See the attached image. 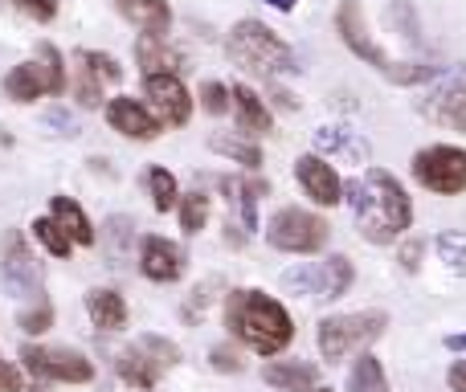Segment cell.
<instances>
[{
    "label": "cell",
    "mask_w": 466,
    "mask_h": 392,
    "mask_svg": "<svg viewBox=\"0 0 466 392\" xmlns=\"http://www.w3.org/2000/svg\"><path fill=\"white\" fill-rule=\"evenodd\" d=\"M311 392H331V388H311Z\"/></svg>",
    "instance_id": "obj_48"
},
{
    "label": "cell",
    "mask_w": 466,
    "mask_h": 392,
    "mask_svg": "<svg viewBox=\"0 0 466 392\" xmlns=\"http://www.w3.org/2000/svg\"><path fill=\"white\" fill-rule=\"evenodd\" d=\"M352 278H356L352 262L344 254H331L328 262H319V290H315V298H344Z\"/></svg>",
    "instance_id": "obj_26"
},
{
    "label": "cell",
    "mask_w": 466,
    "mask_h": 392,
    "mask_svg": "<svg viewBox=\"0 0 466 392\" xmlns=\"http://www.w3.org/2000/svg\"><path fill=\"white\" fill-rule=\"evenodd\" d=\"M418 257H421V241H410V246L401 249V266L405 270H418Z\"/></svg>",
    "instance_id": "obj_44"
},
{
    "label": "cell",
    "mask_w": 466,
    "mask_h": 392,
    "mask_svg": "<svg viewBox=\"0 0 466 392\" xmlns=\"http://www.w3.org/2000/svg\"><path fill=\"white\" fill-rule=\"evenodd\" d=\"M385 388V368L377 356H360L348 372V392H380Z\"/></svg>",
    "instance_id": "obj_29"
},
{
    "label": "cell",
    "mask_w": 466,
    "mask_h": 392,
    "mask_svg": "<svg viewBox=\"0 0 466 392\" xmlns=\"http://www.w3.org/2000/svg\"><path fill=\"white\" fill-rule=\"evenodd\" d=\"M266 5H270V8H279V13H290V8H295L299 0H266Z\"/></svg>",
    "instance_id": "obj_46"
},
{
    "label": "cell",
    "mask_w": 466,
    "mask_h": 392,
    "mask_svg": "<svg viewBox=\"0 0 466 392\" xmlns=\"http://www.w3.org/2000/svg\"><path fill=\"white\" fill-rule=\"evenodd\" d=\"M446 380H451L454 392H466V360H459L451 372H446Z\"/></svg>",
    "instance_id": "obj_43"
},
{
    "label": "cell",
    "mask_w": 466,
    "mask_h": 392,
    "mask_svg": "<svg viewBox=\"0 0 466 392\" xmlns=\"http://www.w3.org/2000/svg\"><path fill=\"white\" fill-rule=\"evenodd\" d=\"M438 254L454 274H466V233H442L438 237Z\"/></svg>",
    "instance_id": "obj_34"
},
{
    "label": "cell",
    "mask_w": 466,
    "mask_h": 392,
    "mask_svg": "<svg viewBox=\"0 0 466 392\" xmlns=\"http://www.w3.org/2000/svg\"><path fill=\"white\" fill-rule=\"evenodd\" d=\"M205 221H209V196H205L201 188H193V193H180V229L193 237V233L205 229Z\"/></svg>",
    "instance_id": "obj_31"
},
{
    "label": "cell",
    "mask_w": 466,
    "mask_h": 392,
    "mask_svg": "<svg viewBox=\"0 0 466 392\" xmlns=\"http://www.w3.org/2000/svg\"><path fill=\"white\" fill-rule=\"evenodd\" d=\"M274 98H279V106H287V111L295 106V95H287V90H274Z\"/></svg>",
    "instance_id": "obj_47"
},
{
    "label": "cell",
    "mask_w": 466,
    "mask_h": 392,
    "mask_svg": "<svg viewBox=\"0 0 466 392\" xmlns=\"http://www.w3.org/2000/svg\"><path fill=\"white\" fill-rule=\"evenodd\" d=\"M331 237V225L323 221L319 213H307V208H279V213L270 216V225H266V241H270L274 249H282V254H315V249H323Z\"/></svg>",
    "instance_id": "obj_4"
},
{
    "label": "cell",
    "mask_w": 466,
    "mask_h": 392,
    "mask_svg": "<svg viewBox=\"0 0 466 392\" xmlns=\"http://www.w3.org/2000/svg\"><path fill=\"white\" fill-rule=\"evenodd\" d=\"M201 106L209 115H226L229 106H233L229 86H221V82H205V86H201Z\"/></svg>",
    "instance_id": "obj_38"
},
{
    "label": "cell",
    "mask_w": 466,
    "mask_h": 392,
    "mask_svg": "<svg viewBox=\"0 0 466 392\" xmlns=\"http://www.w3.org/2000/svg\"><path fill=\"white\" fill-rule=\"evenodd\" d=\"M5 282L16 295H41V270L33 262L21 233H8V241H5Z\"/></svg>",
    "instance_id": "obj_16"
},
{
    "label": "cell",
    "mask_w": 466,
    "mask_h": 392,
    "mask_svg": "<svg viewBox=\"0 0 466 392\" xmlns=\"http://www.w3.org/2000/svg\"><path fill=\"white\" fill-rule=\"evenodd\" d=\"M315 147H319V152L339 156V160H352V164L369 160V139H360L356 131H348V127H319L315 131Z\"/></svg>",
    "instance_id": "obj_24"
},
{
    "label": "cell",
    "mask_w": 466,
    "mask_h": 392,
    "mask_svg": "<svg viewBox=\"0 0 466 392\" xmlns=\"http://www.w3.org/2000/svg\"><path fill=\"white\" fill-rule=\"evenodd\" d=\"M49 216H54V221L62 225L66 233H70L74 246H90V241H95V225H90V216L82 213L78 200H70V196H54V200H49Z\"/></svg>",
    "instance_id": "obj_25"
},
{
    "label": "cell",
    "mask_w": 466,
    "mask_h": 392,
    "mask_svg": "<svg viewBox=\"0 0 466 392\" xmlns=\"http://www.w3.org/2000/svg\"><path fill=\"white\" fill-rule=\"evenodd\" d=\"M5 95L13 103H37L41 95H49V78L41 70V62H21L5 74Z\"/></svg>",
    "instance_id": "obj_21"
},
{
    "label": "cell",
    "mask_w": 466,
    "mask_h": 392,
    "mask_svg": "<svg viewBox=\"0 0 466 392\" xmlns=\"http://www.w3.org/2000/svg\"><path fill=\"white\" fill-rule=\"evenodd\" d=\"M344 200L352 205L360 237L372 246H393L413 225V200L385 168H364L360 176H352L344 185Z\"/></svg>",
    "instance_id": "obj_1"
},
{
    "label": "cell",
    "mask_w": 466,
    "mask_h": 392,
    "mask_svg": "<svg viewBox=\"0 0 466 392\" xmlns=\"http://www.w3.org/2000/svg\"><path fill=\"white\" fill-rule=\"evenodd\" d=\"M144 90H147V98H152L156 115H160L168 127H185V123L193 119V95H188V86L180 82V74H147Z\"/></svg>",
    "instance_id": "obj_12"
},
{
    "label": "cell",
    "mask_w": 466,
    "mask_h": 392,
    "mask_svg": "<svg viewBox=\"0 0 466 392\" xmlns=\"http://www.w3.org/2000/svg\"><path fill=\"white\" fill-rule=\"evenodd\" d=\"M380 392H385V388H380Z\"/></svg>",
    "instance_id": "obj_50"
},
{
    "label": "cell",
    "mask_w": 466,
    "mask_h": 392,
    "mask_svg": "<svg viewBox=\"0 0 466 392\" xmlns=\"http://www.w3.org/2000/svg\"><path fill=\"white\" fill-rule=\"evenodd\" d=\"M336 29H339V37H344V45L352 49V54L360 57L364 65H372V70H380L385 78H393L397 62L377 45V37L369 33V25H364V8H360V0H344V5H339V13H336Z\"/></svg>",
    "instance_id": "obj_11"
},
{
    "label": "cell",
    "mask_w": 466,
    "mask_h": 392,
    "mask_svg": "<svg viewBox=\"0 0 466 392\" xmlns=\"http://www.w3.org/2000/svg\"><path fill=\"white\" fill-rule=\"evenodd\" d=\"M177 360H180V347L177 344H168V339H160V336H139L131 347H123L115 364H119L123 385L156 388V380H160Z\"/></svg>",
    "instance_id": "obj_7"
},
{
    "label": "cell",
    "mask_w": 466,
    "mask_h": 392,
    "mask_svg": "<svg viewBox=\"0 0 466 392\" xmlns=\"http://www.w3.org/2000/svg\"><path fill=\"white\" fill-rule=\"evenodd\" d=\"M86 315H90V323H95L98 331H119V327H127V303H123V295L119 290H111V286H95L86 295Z\"/></svg>",
    "instance_id": "obj_19"
},
{
    "label": "cell",
    "mask_w": 466,
    "mask_h": 392,
    "mask_svg": "<svg viewBox=\"0 0 466 392\" xmlns=\"http://www.w3.org/2000/svg\"><path fill=\"white\" fill-rule=\"evenodd\" d=\"M21 368L37 380H57V385H90L95 380V364L74 347H21Z\"/></svg>",
    "instance_id": "obj_8"
},
{
    "label": "cell",
    "mask_w": 466,
    "mask_h": 392,
    "mask_svg": "<svg viewBox=\"0 0 466 392\" xmlns=\"http://www.w3.org/2000/svg\"><path fill=\"white\" fill-rule=\"evenodd\" d=\"M8 5L21 8L25 16H33V21H41V25L57 16V0H8Z\"/></svg>",
    "instance_id": "obj_39"
},
{
    "label": "cell",
    "mask_w": 466,
    "mask_h": 392,
    "mask_svg": "<svg viewBox=\"0 0 466 392\" xmlns=\"http://www.w3.org/2000/svg\"><path fill=\"white\" fill-rule=\"evenodd\" d=\"M446 347H451V352H466V331L462 336H446Z\"/></svg>",
    "instance_id": "obj_45"
},
{
    "label": "cell",
    "mask_w": 466,
    "mask_h": 392,
    "mask_svg": "<svg viewBox=\"0 0 466 392\" xmlns=\"http://www.w3.org/2000/svg\"><path fill=\"white\" fill-rule=\"evenodd\" d=\"M385 16H389V25H397V21H401V29H405L401 37L410 41V45H418V41H421V37H418V33H421V29H418V16H413V8L405 5V0H397V5H389V13H385Z\"/></svg>",
    "instance_id": "obj_37"
},
{
    "label": "cell",
    "mask_w": 466,
    "mask_h": 392,
    "mask_svg": "<svg viewBox=\"0 0 466 392\" xmlns=\"http://www.w3.org/2000/svg\"><path fill=\"white\" fill-rule=\"evenodd\" d=\"M139 270L152 282H177L180 274H185V254H180L177 241L152 233V237H144V246H139Z\"/></svg>",
    "instance_id": "obj_15"
},
{
    "label": "cell",
    "mask_w": 466,
    "mask_h": 392,
    "mask_svg": "<svg viewBox=\"0 0 466 392\" xmlns=\"http://www.w3.org/2000/svg\"><path fill=\"white\" fill-rule=\"evenodd\" d=\"M229 57L238 65H246L249 74H262V78H274V74H295V49L279 37L274 29H266L262 21H238L229 33Z\"/></svg>",
    "instance_id": "obj_3"
},
{
    "label": "cell",
    "mask_w": 466,
    "mask_h": 392,
    "mask_svg": "<svg viewBox=\"0 0 466 392\" xmlns=\"http://www.w3.org/2000/svg\"><path fill=\"white\" fill-rule=\"evenodd\" d=\"M115 8L144 33H168L172 29L168 0H115Z\"/></svg>",
    "instance_id": "obj_23"
},
{
    "label": "cell",
    "mask_w": 466,
    "mask_h": 392,
    "mask_svg": "<svg viewBox=\"0 0 466 392\" xmlns=\"http://www.w3.org/2000/svg\"><path fill=\"white\" fill-rule=\"evenodd\" d=\"M209 147L218 156H226V160L246 164L249 172H258V164H262V147H258L254 139H241V136H226V131H218V136L209 139Z\"/></svg>",
    "instance_id": "obj_27"
},
{
    "label": "cell",
    "mask_w": 466,
    "mask_h": 392,
    "mask_svg": "<svg viewBox=\"0 0 466 392\" xmlns=\"http://www.w3.org/2000/svg\"><path fill=\"white\" fill-rule=\"evenodd\" d=\"M213 368H218V372H241L238 352H229L226 344H221V347H213Z\"/></svg>",
    "instance_id": "obj_41"
},
{
    "label": "cell",
    "mask_w": 466,
    "mask_h": 392,
    "mask_svg": "<svg viewBox=\"0 0 466 392\" xmlns=\"http://www.w3.org/2000/svg\"><path fill=\"white\" fill-rule=\"evenodd\" d=\"M0 368H5V364H0Z\"/></svg>",
    "instance_id": "obj_49"
},
{
    "label": "cell",
    "mask_w": 466,
    "mask_h": 392,
    "mask_svg": "<svg viewBox=\"0 0 466 392\" xmlns=\"http://www.w3.org/2000/svg\"><path fill=\"white\" fill-rule=\"evenodd\" d=\"M226 323L258 356H279L295 339V323H290L287 307L262 290H233L226 298Z\"/></svg>",
    "instance_id": "obj_2"
},
{
    "label": "cell",
    "mask_w": 466,
    "mask_h": 392,
    "mask_svg": "<svg viewBox=\"0 0 466 392\" xmlns=\"http://www.w3.org/2000/svg\"><path fill=\"white\" fill-rule=\"evenodd\" d=\"M33 237H37L54 257H66L70 254V246H74V237L54 221V216H37V221H33Z\"/></svg>",
    "instance_id": "obj_32"
},
{
    "label": "cell",
    "mask_w": 466,
    "mask_h": 392,
    "mask_svg": "<svg viewBox=\"0 0 466 392\" xmlns=\"http://www.w3.org/2000/svg\"><path fill=\"white\" fill-rule=\"evenodd\" d=\"M385 315L380 311H360V315H331V319L319 323V352L323 360H344L356 347H369L372 339H380L385 331Z\"/></svg>",
    "instance_id": "obj_6"
},
{
    "label": "cell",
    "mask_w": 466,
    "mask_h": 392,
    "mask_svg": "<svg viewBox=\"0 0 466 392\" xmlns=\"http://www.w3.org/2000/svg\"><path fill=\"white\" fill-rule=\"evenodd\" d=\"M410 168H413V180L438 196L466 193V147H454V144L421 147Z\"/></svg>",
    "instance_id": "obj_5"
},
{
    "label": "cell",
    "mask_w": 466,
    "mask_h": 392,
    "mask_svg": "<svg viewBox=\"0 0 466 392\" xmlns=\"http://www.w3.org/2000/svg\"><path fill=\"white\" fill-rule=\"evenodd\" d=\"M229 95H233V119H238L241 136L246 139L266 136V131H270V111H266V103L258 98V90L246 86V82H238Z\"/></svg>",
    "instance_id": "obj_18"
},
{
    "label": "cell",
    "mask_w": 466,
    "mask_h": 392,
    "mask_svg": "<svg viewBox=\"0 0 466 392\" xmlns=\"http://www.w3.org/2000/svg\"><path fill=\"white\" fill-rule=\"evenodd\" d=\"M295 180H299V188H303V193L311 196L315 205H323V208H331V205L344 200V180L336 176V168H331L319 152L299 156L295 160Z\"/></svg>",
    "instance_id": "obj_14"
},
{
    "label": "cell",
    "mask_w": 466,
    "mask_h": 392,
    "mask_svg": "<svg viewBox=\"0 0 466 392\" xmlns=\"http://www.w3.org/2000/svg\"><path fill=\"white\" fill-rule=\"evenodd\" d=\"M262 380L270 388L279 392H311L315 380H319V372H315V364H299V360H270L262 368Z\"/></svg>",
    "instance_id": "obj_20"
},
{
    "label": "cell",
    "mask_w": 466,
    "mask_h": 392,
    "mask_svg": "<svg viewBox=\"0 0 466 392\" xmlns=\"http://www.w3.org/2000/svg\"><path fill=\"white\" fill-rule=\"evenodd\" d=\"M106 123H111V131H119V136H127V139H139V144L156 139L164 127H168L152 106L136 103V98H127V95H119V98L106 103Z\"/></svg>",
    "instance_id": "obj_13"
},
{
    "label": "cell",
    "mask_w": 466,
    "mask_h": 392,
    "mask_svg": "<svg viewBox=\"0 0 466 392\" xmlns=\"http://www.w3.org/2000/svg\"><path fill=\"white\" fill-rule=\"evenodd\" d=\"M421 115H430L434 123L454 131H466V65L442 70L430 82V95L421 98Z\"/></svg>",
    "instance_id": "obj_9"
},
{
    "label": "cell",
    "mask_w": 466,
    "mask_h": 392,
    "mask_svg": "<svg viewBox=\"0 0 466 392\" xmlns=\"http://www.w3.org/2000/svg\"><path fill=\"white\" fill-rule=\"evenodd\" d=\"M46 123H49V127H57V136H70V139L82 131V127H78V119H74L70 111H62V106H57V111H49V115H46Z\"/></svg>",
    "instance_id": "obj_40"
},
{
    "label": "cell",
    "mask_w": 466,
    "mask_h": 392,
    "mask_svg": "<svg viewBox=\"0 0 466 392\" xmlns=\"http://www.w3.org/2000/svg\"><path fill=\"white\" fill-rule=\"evenodd\" d=\"M16 327L25 331V336H41V331L54 327V307L46 303V298H37V307H29V311H21V319H16Z\"/></svg>",
    "instance_id": "obj_35"
},
{
    "label": "cell",
    "mask_w": 466,
    "mask_h": 392,
    "mask_svg": "<svg viewBox=\"0 0 466 392\" xmlns=\"http://www.w3.org/2000/svg\"><path fill=\"white\" fill-rule=\"evenodd\" d=\"M37 62H41V70H46V78H49V95H66V90H70V78H66V62H62V54H57V45L41 41Z\"/></svg>",
    "instance_id": "obj_33"
},
{
    "label": "cell",
    "mask_w": 466,
    "mask_h": 392,
    "mask_svg": "<svg viewBox=\"0 0 466 392\" xmlns=\"http://www.w3.org/2000/svg\"><path fill=\"white\" fill-rule=\"evenodd\" d=\"M147 193H152L156 213H168V208H177V205H180L177 176H172L168 168H152V172H147Z\"/></svg>",
    "instance_id": "obj_30"
},
{
    "label": "cell",
    "mask_w": 466,
    "mask_h": 392,
    "mask_svg": "<svg viewBox=\"0 0 466 392\" xmlns=\"http://www.w3.org/2000/svg\"><path fill=\"white\" fill-rule=\"evenodd\" d=\"M282 286L295 290V295H311L319 290V266H295V270L282 274Z\"/></svg>",
    "instance_id": "obj_36"
},
{
    "label": "cell",
    "mask_w": 466,
    "mask_h": 392,
    "mask_svg": "<svg viewBox=\"0 0 466 392\" xmlns=\"http://www.w3.org/2000/svg\"><path fill=\"white\" fill-rule=\"evenodd\" d=\"M0 388H8V392H29V388H25V380H21V372L8 368V364L0 368Z\"/></svg>",
    "instance_id": "obj_42"
},
{
    "label": "cell",
    "mask_w": 466,
    "mask_h": 392,
    "mask_svg": "<svg viewBox=\"0 0 466 392\" xmlns=\"http://www.w3.org/2000/svg\"><path fill=\"white\" fill-rule=\"evenodd\" d=\"M74 74H70V95L78 98V106H103V74H98L95 57H90V49H78L74 54Z\"/></svg>",
    "instance_id": "obj_22"
},
{
    "label": "cell",
    "mask_w": 466,
    "mask_h": 392,
    "mask_svg": "<svg viewBox=\"0 0 466 392\" xmlns=\"http://www.w3.org/2000/svg\"><path fill=\"white\" fill-rule=\"evenodd\" d=\"M136 62L147 74H180L185 70V57L180 49L168 41V33H139L136 37Z\"/></svg>",
    "instance_id": "obj_17"
},
{
    "label": "cell",
    "mask_w": 466,
    "mask_h": 392,
    "mask_svg": "<svg viewBox=\"0 0 466 392\" xmlns=\"http://www.w3.org/2000/svg\"><path fill=\"white\" fill-rule=\"evenodd\" d=\"M103 241H106V254L115 257V266L127 262L131 249H136V221L131 216H111L103 225Z\"/></svg>",
    "instance_id": "obj_28"
},
{
    "label": "cell",
    "mask_w": 466,
    "mask_h": 392,
    "mask_svg": "<svg viewBox=\"0 0 466 392\" xmlns=\"http://www.w3.org/2000/svg\"><path fill=\"white\" fill-rule=\"evenodd\" d=\"M229 200V221H226V241L229 246H246V237L258 229V196H266V180L262 176H233L221 180Z\"/></svg>",
    "instance_id": "obj_10"
}]
</instances>
